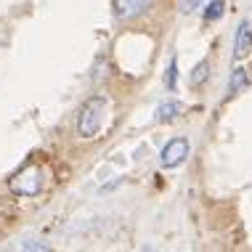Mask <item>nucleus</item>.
Instances as JSON below:
<instances>
[{"label":"nucleus","mask_w":252,"mask_h":252,"mask_svg":"<svg viewBox=\"0 0 252 252\" xmlns=\"http://www.w3.org/2000/svg\"><path fill=\"white\" fill-rule=\"evenodd\" d=\"M106 114H109V98L106 96H91L80 106L77 112V135L83 141H91L104 130V122H106Z\"/></svg>","instance_id":"f257e3e1"},{"label":"nucleus","mask_w":252,"mask_h":252,"mask_svg":"<svg viewBox=\"0 0 252 252\" xmlns=\"http://www.w3.org/2000/svg\"><path fill=\"white\" fill-rule=\"evenodd\" d=\"M48 186V170L40 162H30V165L19 167L8 178V189L16 196H40Z\"/></svg>","instance_id":"f03ea898"},{"label":"nucleus","mask_w":252,"mask_h":252,"mask_svg":"<svg viewBox=\"0 0 252 252\" xmlns=\"http://www.w3.org/2000/svg\"><path fill=\"white\" fill-rule=\"evenodd\" d=\"M189 154H191V144H189L186 135H175V138H170L165 146H162L159 152V165L165 170H175L181 167L183 162L189 159Z\"/></svg>","instance_id":"7ed1b4c3"},{"label":"nucleus","mask_w":252,"mask_h":252,"mask_svg":"<svg viewBox=\"0 0 252 252\" xmlns=\"http://www.w3.org/2000/svg\"><path fill=\"white\" fill-rule=\"evenodd\" d=\"M154 0H112V11L117 22H135L144 13H149Z\"/></svg>","instance_id":"20e7f679"},{"label":"nucleus","mask_w":252,"mask_h":252,"mask_svg":"<svg viewBox=\"0 0 252 252\" xmlns=\"http://www.w3.org/2000/svg\"><path fill=\"white\" fill-rule=\"evenodd\" d=\"M252 53V22H244L236 27L234 35V61H244Z\"/></svg>","instance_id":"39448f33"},{"label":"nucleus","mask_w":252,"mask_h":252,"mask_svg":"<svg viewBox=\"0 0 252 252\" xmlns=\"http://www.w3.org/2000/svg\"><path fill=\"white\" fill-rule=\"evenodd\" d=\"M183 106L178 98H167V101H162L159 106H157V112H154V120L159 122V125H170V122H175L183 114Z\"/></svg>","instance_id":"423d86ee"},{"label":"nucleus","mask_w":252,"mask_h":252,"mask_svg":"<svg viewBox=\"0 0 252 252\" xmlns=\"http://www.w3.org/2000/svg\"><path fill=\"white\" fill-rule=\"evenodd\" d=\"M250 88V72L244 69V66H234L228 74V85H226V98H234L239 96L242 91H247Z\"/></svg>","instance_id":"0eeeda50"},{"label":"nucleus","mask_w":252,"mask_h":252,"mask_svg":"<svg viewBox=\"0 0 252 252\" xmlns=\"http://www.w3.org/2000/svg\"><path fill=\"white\" fill-rule=\"evenodd\" d=\"M207 80H210V61H207V59H202V61H196V64L191 66L189 83H191L194 91H202V88L207 85Z\"/></svg>","instance_id":"6e6552de"},{"label":"nucleus","mask_w":252,"mask_h":252,"mask_svg":"<svg viewBox=\"0 0 252 252\" xmlns=\"http://www.w3.org/2000/svg\"><path fill=\"white\" fill-rule=\"evenodd\" d=\"M223 13H226V0H207L204 11H202V19H204V24H213L218 19H223Z\"/></svg>","instance_id":"1a4fd4ad"},{"label":"nucleus","mask_w":252,"mask_h":252,"mask_svg":"<svg viewBox=\"0 0 252 252\" xmlns=\"http://www.w3.org/2000/svg\"><path fill=\"white\" fill-rule=\"evenodd\" d=\"M162 85H165V91L175 93L178 91V56H170L167 61V69H165V77H162Z\"/></svg>","instance_id":"9d476101"},{"label":"nucleus","mask_w":252,"mask_h":252,"mask_svg":"<svg viewBox=\"0 0 252 252\" xmlns=\"http://www.w3.org/2000/svg\"><path fill=\"white\" fill-rule=\"evenodd\" d=\"M22 252H53L48 242L43 239H35V236H30V239L22 242Z\"/></svg>","instance_id":"9b49d317"},{"label":"nucleus","mask_w":252,"mask_h":252,"mask_svg":"<svg viewBox=\"0 0 252 252\" xmlns=\"http://www.w3.org/2000/svg\"><path fill=\"white\" fill-rule=\"evenodd\" d=\"M202 3H204V0H181V13H183V16H189V13H194Z\"/></svg>","instance_id":"f8f14e48"},{"label":"nucleus","mask_w":252,"mask_h":252,"mask_svg":"<svg viewBox=\"0 0 252 252\" xmlns=\"http://www.w3.org/2000/svg\"><path fill=\"white\" fill-rule=\"evenodd\" d=\"M141 252H154V250H152V247H144V250H141Z\"/></svg>","instance_id":"ddd939ff"}]
</instances>
